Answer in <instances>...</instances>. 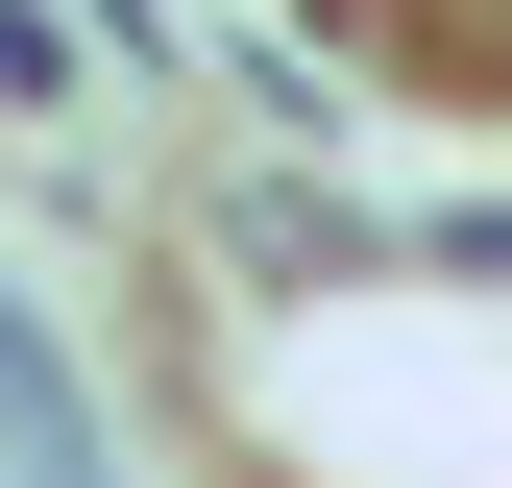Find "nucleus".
<instances>
[{
  "instance_id": "f03ea898",
  "label": "nucleus",
  "mask_w": 512,
  "mask_h": 488,
  "mask_svg": "<svg viewBox=\"0 0 512 488\" xmlns=\"http://www.w3.org/2000/svg\"><path fill=\"white\" fill-rule=\"evenodd\" d=\"M0 122H74V25L49 0H0Z\"/></svg>"
},
{
  "instance_id": "f257e3e1",
  "label": "nucleus",
  "mask_w": 512,
  "mask_h": 488,
  "mask_svg": "<svg viewBox=\"0 0 512 488\" xmlns=\"http://www.w3.org/2000/svg\"><path fill=\"white\" fill-rule=\"evenodd\" d=\"M0 464H25V488H122V440H98V391H74V342H49L25 293H0Z\"/></svg>"
}]
</instances>
